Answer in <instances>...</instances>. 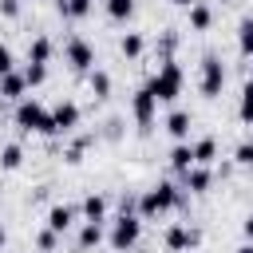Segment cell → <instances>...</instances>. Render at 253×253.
I'll return each instance as SVG.
<instances>
[{"label":"cell","instance_id":"2e32d148","mask_svg":"<svg viewBox=\"0 0 253 253\" xmlns=\"http://www.w3.org/2000/svg\"><path fill=\"white\" fill-rule=\"evenodd\" d=\"M190 150H194V166H210V162L217 158V142H213V138H198Z\"/></svg>","mask_w":253,"mask_h":253},{"label":"cell","instance_id":"8fae6325","mask_svg":"<svg viewBox=\"0 0 253 253\" xmlns=\"http://www.w3.org/2000/svg\"><path fill=\"white\" fill-rule=\"evenodd\" d=\"M24 91H28V83H24L20 71H12V75L0 79V99L4 103H24Z\"/></svg>","mask_w":253,"mask_h":253},{"label":"cell","instance_id":"e0dca14e","mask_svg":"<svg viewBox=\"0 0 253 253\" xmlns=\"http://www.w3.org/2000/svg\"><path fill=\"white\" fill-rule=\"evenodd\" d=\"M210 24H213L210 4H190V28L194 32H210Z\"/></svg>","mask_w":253,"mask_h":253},{"label":"cell","instance_id":"30bf717a","mask_svg":"<svg viewBox=\"0 0 253 253\" xmlns=\"http://www.w3.org/2000/svg\"><path fill=\"white\" fill-rule=\"evenodd\" d=\"M210 182H213L210 166H190V170L182 174V186H186L190 194H206V190H210Z\"/></svg>","mask_w":253,"mask_h":253},{"label":"cell","instance_id":"d6986e66","mask_svg":"<svg viewBox=\"0 0 253 253\" xmlns=\"http://www.w3.org/2000/svg\"><path fill=\"white\" fill-rule=\"evenodd\" d=\"M103 241V225L99 221H83V229H79V249L87 253V249H95Z\"/></svg>","mask_w":253,"mask_h":253},{"label":"cell","instance_id":"f546056e","mask_svg":"<svg viewBox=\"0 0 253 253\" xmlns=\"http://www.w3.org/2000/svg\"><path fill=\"white\" fill-rule=\"evenodd\" d=\"M233 158H237L241 166H253V142H241V146L233 150Z\"/></svg>","mask_w":253,"mask_h":253},{"label":"cell","instance_id":"9a60e30c","mask_svg":"<svg viewBox=\"0 0 253 253\" xmlns=\"http://www.w3.org/2000/svg\"><path fill=\"white\" fill-rule=\"evenodd\" d=\"M28 63H36V67H47V63H51V40H47V36H36V40H32Z\"/></svg>","mask_w":253,"mask_h":253},{"label":"cell","instance_id":"484cf974","mask_svg":"<svg viewBox=\"0 0 253 253\" xmlns=\"http://www.w3.org/2000/svg\"><path fill=\"white\" fill-rule=\"evenodd\" d=\"M134 12V0H107V16L111 20H130Z\"/></svg>","mask_w":253,"mask_h":253},{"label":"cell","instance_id":"52a82bcc","mask_svg":"<svg viewBox=\"0 0 253 253\" xmlns=\"http://www.w3.org/2000/svg\"><path fill=\"white\" fill-rule=\"evenodd\" d=\"M51 126H55V134H71V130L79 126V107H75L71 99L55 103V107H51Z\"/></svg>","mask_w":253,"mask_h":253},{"label":"cell","instance_id":"d4e9b609","mask_svg":"<svg viewBox=\"0 0 253 253\" xmlns=\"http://www.w3.org/2000/svg\"><path fill=\"white\" fill-rule=\"evenodd\" d=\"M142 47H146V43H142V36H138V32H126V36H123V55H126V59H138V55H142Z\"/></svg>","mask_w":253,"mask_h":253},{"label":"cell","instance_id":"3957f363","mask_svg":"<svg viewBox=\"0 0 253 253\" xmlns=\"http://www.w3.org/2000/svg\"><path fill=\"white\" fill-rule=\"evenodd\" d=\"M16 126L28 130V134H55V126H51V111H47L43 103H36V99L16 103Z\"/></svg>","mask_w":253,"mask_h":253},{"label":"cell","instance_id":"7a4b0ae2","mask_svg":"<svg viewBox=\"0 0 253 253\" xmlns=\"http://www.w3.org/2000/svg\"><path fill=\"white\" fill-rule=\"evenodd\" d=\"M182 83H186L182 67H178L174 59H162V67L154 71V79H150L146 87H150V95H154L158 103H174V99L182 95Z\"/></svg>","mask_w":253,"mask_h":253},{"label":"cell","instance_id":"83f0119b","mask_svg":"<svg viewBox=\"0 0 253 253\" xmlns=\"http://www.w3.org/2000/svg\"><path fill=\"white\" fill-rule=\"evenodd\" d=\"M36 245H40V253H51V249L59 245V233H51V229H43V233L36 237Z\"/></svg>","mask_w":253,"mask_h":253},{"label":"cell","instance_id":"ac0fdd59","mask_svg":"<svg viewBox=\"0 0 253 253\" xmlns=\"http://www.w3.org/2000/svg\"><path fill=\"white\" fill-rule=\"evenodd\" d=\"M170 166H174L178 174H186V170L194 166V150H190V142H178V146L170 150Z\"/></svg>","mask_w":253,"mask_h":253},{"label":"cell","instance_id":"ffe728a7","mask_svg":"<svg viewBox=\"0 0 253 253\" xmlns=\"http://www.w3.org/2000/svg\"><path fill=\"white\" fill-rule=\"evenodd\" d=\"M237 51H241L245 59H253V16H245L241 28H237Z\"/></svg>","mask_w":253,"mask_h":253},{"label":"cell","instance_id":"4dcf8cb0","mask_svg":"<svg viewBox=\"0 0 253 253\" xmlns=\"http://www.w3.org/2000/svg\"><path fill=\"white\" fill-rule=\"evenodd\" d=\"M0 12H4L8 20H16V16H20V0H0Z\"/></svg>","mask_w":253,"mask_h":253},{"label":"cell","instance_id":"277c9868","mask_svg":"<svg viewBox=\"0 0 253 253\" xmlns=\"http://www.w3.org/2000/svg\"><path fill=\"white\" fill-rule=\"evenodd\" d=\"M138 233H142V217H138V213H123V217L111 225V237H107V241H111L115 253H126V249L138 241Z\"/></svg>","mask_w":253,"mask_h":253},{"label":"cell","instance_id":"f1b7e54d","mask_svg":"<svg viewBox=\"0 0 253 253\" xmlns=\"http://www.w3.org/2000/svg\"><path fill=\"white\" fill-rule=\"evenodd\" d=\"M12 71H16V59H12V51L0 43V79H4V75H12Z\"/></svg>","mask_w":253,"mask_h":253},{"label":"cell","instance_id":"4316f807","mask_svg":"<svg viewBox=\"0 0 253 253\" xmlns=\"http://www.w3.org/2000/svg\"><path fill=\"white\" fill-rule=\"evenodd\" d=\"M43 79H47V67H36V63H28V71H24V83H28V87H40Z\"/></svg>","mask_w":253,"mask_h":253},{"label":"cell","instance_id":"7402d4cb","mask_svg":"<svg viewBox=\"0 0 253 253\" xmlns=\"http://www.w3.org/2000/svg\"><path fill=\"white\" fill-rule=\"evenodd\" d=\"M237 119L245 123V126H253V79L241 87V103H237Z\"/></svg>","mask_w":253,"mask_h":253},{"label":"cell","instance_id":"836d02e7","mask_svg":"<svg viewBox=\"0 0 253 253\" xmlns=\"http://www.w3.org/2000/svg\"><path fill=\"white\" fill-rule=\"evenodd\" d=\"M4 241H8V233H4V225H0V249H4Z\"/></svg>","mask_w":253,"mask_h":253},{"label":"cell","instance_id":"44dd1931","mask_svg":"<svg viewBox=\"0 0 253 253\" xmlns=\"http://www.w3.org/2000/svg\"><path fill=\"white\" fill-rule=\"evenodd\" d=\"M87 83H91V95H95V99H107V95H111V75H107V71H99V67H91V75H87Z\"/></svg>","mask_w":253,"mask_h":253},{"label":"cell","instance_id":"9c48e42d","mask_svg":"<svg viewBox=\"0 0 253 253\" xmlns=\"http://www.w3.org/2000/svg\"><path fill=\"white\" fill-rule=\"evenodd\" d=\"M162 241H166V249H170V253H186V249H194V245H198V229H190V225H170Z\"/></svg>","mask_w":253,"mask_h":253},{"label":"cell","instance_id":"ba28073f","mask_svg":"<svg viewBox=\"0 0 253 253\" xmlns=\"http://www.w3.org/2000/svg\"><path fill=\"white\" fill-rule=\"evenodd\" d=\"M67 63H71V71H91L95 67V47L87 40H71L67 43Z\"/></svg>","mask_w":253,"mask_h":253},{"label":"cell","instance_id":"603a6c76","mask_svg":"<svg viewBox=\"0 0 253 253\" xmlns=\"http://www.w3.org/2000/svg\"><path fill=\"white\" fill-rule=\"evenodd\" d=\"M0 166H4V170H20V166H24V146L8 142V146L0 150Z\"/></svg>","mask_w":253,"mask_h":253},{"label":"cell","instance_id":"cb8c5ba5","mask_svg":"<svg viewBox=\"0 0 253 253\" xmlns=\"http://www.w3.org/2000/svg\"><path fill=\"white\" fill-rule=\"evenodd\" d=\"M59 12H63L67 20H83V16L91 12V0H59Z\"/></svg>","mask_w":253,"mask_h":253},{"label":"cell","instance_id":"5bb4252c","mask_svg":"<svg viewBox=\"0 0 253 253\" xmlns=\"http://www.w3.org/2000/svg\"><path fill=\"white\" fill-rule=\"evenodd\" d=\"M79 213H83V221H107V198H99V194H87L83 198V206H79Z\"/></svg>","mask_w":253,"mask_h":253},{"label":"cell","instance_id":"8992f818","mask_svg":"<svg viewBox=\"0 0 253 253\" xmlns=\"http://www.w3.org/2000/svg\"><path fill=\"white\" fill-rule=\"evenodd\" d=\"M130 111H134V123H138L142 130L154 123V115H158V99L150 95V87H138V91H134V103H130Z\"/></svg>","mask_w":253,"mask_h":253},{"label":"cell","instance_id":"4fadbf2b","mask_svg":"<svg viewBox=\"0 0 253 253\" xmlns=\"http://www.w3.org/2000/svg\"><path fill=\"white\" fill-rule=\"evenodd\" d=\"M166 134H170L174 142H186V138H190V111H170V119H166Z\"/></svg>","mask_w":253,"mask_h":253},{"label":"cell","instance_id":"d6a6232c","mask_svg":"<svg viewBox=\"0 0 253 253\" xmlns=\"http://www.w3.org/2000/svg\"><path fill=\"white\" fill-rule=\"evenodd\" d=\"M237 253H253V241H245V245H241V249H237Z\"/></svg>","mask_w":253,"mask_h":253},{"label":"cell","instance_id":"1f68e13d","mask_svg":"<svg viewBox=\"0 0 253 253\" xmlns=\"http://www.w3.org/2000/svg\"><path fill=\"white\" fill-rule=\"evenodd\" d=\"M241 233H245V241H253V213L241 221Z\"/></svg>","mask_w":253,"mask_h":253},{"label":"cell","instance_id":"7c38bea8","mask_svg":"<svg viewBox=\"0 0 253 253\" xmlns=\"http://www.w3.org/2000/svg\"><path fill=\"white\" fill-rule=\"evenodd\" d=\"M71 225H75V210L71 206H51L47 210V229L51 233H67Z\"/></svg>","mask_w":253,"mask_h":253},{"label":"cell","instance_id":"5b68a950","mask_svg":"<svg viewBox=\"0 0 253 253\" xmlns=\"http://www.w3.org/2000/svg\"><path fill=\"white\" fill-rule=\"evenodd\" d=\"M198 87H202L206 99H217V95H221V87H225V67H221L217 55H206V59H202V83H198Z\"/></svg>","mask_w":253,"mask_h":253},{"label":"cell","instance_id":"6da1fadb","mask_svg":"<svg viewBox=\"0 0 253 253\" xmlns=\"http://www.w3.org/2000/svg\"><path fill=\"white\" fill-rule=\"evenodd\" d=\"M174 206H182V190H178L174 182H158V186H150V190L138 198V217L150 221V217H158V213H166V210H174Z\"/></svg>","mask_w":253,"mask_h":253}]
</instances>
